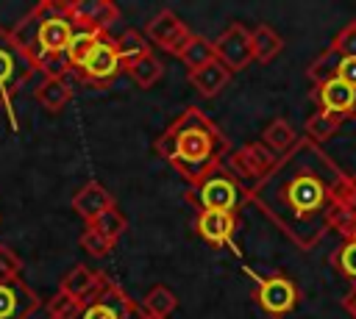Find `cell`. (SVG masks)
Instances as JSON below:
<instances>
[{
	"label": "cell",
	"instance_id": "obj_1",
	"mask_svg": "<svg viewBox=\"0 0 356 319\" xmlns=\"http://www.w3.org/2000/svg\"><path fill=\"white\" fill-rule=\"evenodd\" d=\"M248 200L300 250L317 247L331 230L342 239L356 236V175L339 169L303 136L248 191Z\"/></svg>",
	"mask_w": 356,
	"mask_h": 319
},
{
	"label": "cell",
	"instance_id": "obj_2",
	"mask_svg": "<svg viewBox=\"0 0 356 319\" xmlns=\"http://www.w3.org/2000/svg\"><path fill=\"white\" fill-rule=\"evenodd\" d=\"M153 147L189 186L206 178L211 169H217L231 153L228 139L197 105L184 108L159 133Z\"/></svg>",
	"mask_w": 356,
	"mask_h": 319
},
{
	"label": "cell",
	"instance_id": "obj_3",
	"mask_svg": "<svg viewBox=\"0 0 356 319\" xmlns=\"http://www.w3.org/2000/svg\"><path fill=\"white\" fill-rule=\"evenodd\" d=\"M75 33V22L70 14V3L61 0H42L36 3L14 28L11 36L36 64L47 55L67 53V44ZM36 69V67H33Z\"/></svg>",
	"mask_w": 356,
	"mask_h": 319
},
{
	"label": "cell",
	"instance_id": "obj_4",
	"mask_svg": "<svg viewBox=\"0 0 356 319\" xmlns=\"http://www.w3.org/2000/svg\"><path fill=\"white\" fill-rule=\"evenodd\" d=\"M31 75H33V61L17 44V39L11 36V31L0 28V111L8 114L11 128H17V119H14V94L28 83Z\"/></svg>",
	"mask_w": 356,
	"mask_h": 319
},
{
	"label": "cell",
	"instance_id": "obj_5",
	"mask_svg": "<svg viewBox=\"0 0 356 319\" xmlns=\"http://www.w3.org/2000/svg\"><path fill=\"white\" fill-rule=\"evenodd\" d=\"M245 189L234 180V175L220 164L217 169H211L206 178H200L197 183L189 186L186 200L197 208V211H228L236 214L239 202L245 200Z\"/></svg>",
	"mask_w": 356,
	"mask_h": 319
},
{
	"label": "cell",
	"instance_id": "obj_6",
	"mask_svg": "<svg viewBox=\"0 0 356 319\" xmlns=\"http://www.w3.org/2000/svg\"><path fill=\"white\" fill-rule=\"evenodd\" d=\"M64 319H145V311L117 283L103 277L97 291L83 302H78L75 311L67 313Z\"/></svg>",
	"mask_w": 356,
	"mask_h": 319
},
{
	"label": "cell",
	"instance_id": "obj_7",
	"mask_svg": "<svg viewBox=\"0 0 356 319\" xmlns=\"http://www.w3.org/2000/svg\"><path fill=\"white\" fill-rule=\"evenodd\" d=\"M275 161H278V155H275L273 150H267L261 141H253V144H245V147L228 153L225 161H222V166L234 175V180H236V183L245 189V194H248V191L275 166Z\"/></svg>",
	"mask_w": 356,
	"mask_h": 319
},
{
	"label": "cell",
	"instance_id": "obj_8",
	"mask_svg": "<svg viewBox=\"0 0 356 319\" xmlns=\"http://www.w3.org/2000/svg\"><path fill=\"white\" fill-rule=\"evenodd\" d=\"M253 300L259 302V308L267 316H286L295 305H298V286L295 280H289L286 275H267V277H256V288H253Z\"/></svg>",
	"mask_w": 356,
	"mask_h": 319
},
{
	"label": "cell",
	"instance_id": "obj_9",
	"mask_svg": "<svg viewBox=\"0 0 356 319\" xmlns=\"http://www.w3.org/2000/svg\"><path fill=\"white\" fill-rule=\"evenodd\" d=\"M214 58L234 75L239 69H245L253 61V47H250V31L242 22L228 25L214 42Z\"/></svg>",
	"mask_w": 356,
	"mask_h": 319
},
{
	"label": "cell",
	"instance_id": "obj_10",
	"mask_svg": "<svg viewBox=\"0 0 356 319\" xmlns=\"http://www.w3.org/2000/svg\"><path fill=\"white\" fill-rule=\"evenodd\" d=\"M75 72H81V78L89 80V83L114 80V78L122 72V61H120V55H117L114 39L100 36V39L95 42V47L86 53V58L75 67Z\"/></svg>",
	"mask_w": 356,
	"mask_h": 319
},
{
	"label": "cell",
	"instance_id": "obj_11",
	"mask_svg": "<svg viewBox=\"0 0 356 319\" xmlns=\"http://www.w3.org/2000/svg\"><path fill=\"white\" fill-rule=\"evenodd\" d=\"M309 80L314 86H320L323 80H331V78H339L345 80L348 86L356 89V53H337L334 47H325L306 69Z\"/></svg>",
	"mask_w": 356,
	"mask_h": 319
},
{
	"label": "cell",
	"instance_id": "obj_12",
	"mask_svg": "<svg viewBox=\"0 0 356 319\" xmlns=\"http://www.w3.org/2000/svg\"><path fill=\"white\" fill-rule=\"evenodd\" d=\"M189 28L184 25V19L175 14V11H170V8H161L159 14H153L150 17V22L145 25V39L150 42V44H156V47H161V50H167V53H178V47L189 39Z\"/></svg>",
	"mask_w": 356,
	"mask_h": 319
},
{
	"label": "cell",
	"instance_id": "obj_13",
	"mask_svg": "<svg viewBox=\"0 0 356 319\" xmlns=\"http://www.w3.org/2000/svg\"><path fill=\"white\" fill-rule=\"evenodd\" d=\"M312 97L320 105V111H328V114L339 117L342 122L356 117V89L339 78H331V80H323L320 86H314Z\"/></svg>",
	"mask_w": 356,
	"mask_h": 319
},
{
	"label": "cell",
	"instance_id": "obj_14",
	"mask_svg": "<svg viewBox=\"0 0 356 319\" xmlns=\"http://www.w3.org/2000/svg\"><path fill=\"white\" fill-rule=\"evenodd\" d=\"M39 311L36 291L19 280H0V319H31Z\"/></svg>",
	"mask_w": 356,
	"mask_h": 319
},
{
	"label": "cell",
	"instance_id": "obj_15",
	"mask_svg": "<svg viewBox=\"0 0 356 319\" xmlns=\"http://www.w3.org/2000/svg\"><path fill=\"white\" fill-rule=\"evenodd\" d=\"M70 14H72L75 28L106 33L117 22L120 8L111 0H75V3H70Z\"/></svg>",
	"mask_w": 356,
	"mask_h": 319
},
{
	"label": "cell",
	"instance_id": "obj_16",
	"mask_svg": "<svg viewBox=\"0 0 356 319\" xmlns=\"http://www.w3.org/2000/svg\"><path fill=\"white\" fill-rule=\"evenodd\" d=\"M195 230L211 247H234L236 214H228V211H197Z\"/></svg>",
	"mask_w": 356,
	"mask_h": 319
},
{
	"label": "cell",
	"instance_id": "obj_17",
	"mask_svg": "<svg viewBox=\"0 0 356 319\" xmlns=\"http://www.w3.org/2000/svg\"><path fill=\"white\" fill-rule=\"evenodd\" d=\"M72 208H75V211L86 219V225H89V222H95L103 211L114 208V197H111V191H108L103 183L89 180V183H83V186L75 191V197H72Z\"/></svg>",
	"mask_w": 356,
	"mask_h": 319
},
{
	"label": "cell",
	"instance_id": "obj_18",
	"mask_svg": "<svg viewBox=\"0 0 356 319\" xmlns=\"http://www.w3.org/2000/svg\"><path fill=\"white\" fill-rule=\"evenodd\" d=\"M103 277H106L103 272H97V269H92V266H83V264H75V266L61 277L58 291H64V294L72 297L75 302H83L86 297H92V294L97 291V286H100Z\"/></svg>",
	"mask_w": 356,
	"mask_h": 319
},
{
	"label": "cell",
	"instance_id": "obj_19",
	"mask_svg": "<svg viewBox=\"0 0 356 319\" xmlns=\"http://www.w3.org/2000/svg\"><path fill=\"white\" fill-rule=\"evenodd\" d=\"M228 80H231V72H228L217 58L209 61L206 67L189 72V83L197 89L200 97H214V94H220V92L228 86Z\"/></svg>",
	"mask_w": 356,
	"mask_h": 319
},
{
	"label": "cell",
	"instance_id": "obj_20",
	"mask_svg": "<svg viewBox=\"0 0 356 319\" xmlns=\"http://www.w3.org/2000/svg\"><path fill=\"white\" fill-rule=\"evenodd\" d=\"M72 100V89L64 78H42L39 86H36V103L50 111V114H58L61 108H67V103Z\"/></svg>",
	"mask_w": 356,
	"mask_h": 319
},
{
	"label": "cell",
	"instance_id": "obj_21",
	"mask_svg": "<svg viewBox=\"0 0 356 319\" xmlns=\"http://www.w3.org/2000/svg\"><path fill=\"white\" fill-rule=\"evenodd\" d=\"M178 61L189 69V72H195V69H200V67H206L209 61H214V44L206 39V36H197V33H189V39L178 47Z\"/></svg>",
	"mask_w": 356,
	"mask_h": 319
},
{
	"label": "cell",
	"instance_id": "obj_22",
	"mask_svg": "<svg viewBox=\"0 0 356 319\" xmlns=\"http://www.w3.org/2000/svg\"><path fill=\"white\" fill-rule=\"evenodd\" d=\"M261 144L267 147V150H273L278 158L284 155V153H289L295 144H298V133H295V128L286 122V119H273L267 128H264V133H261Z\"/></svg>",
	"mask_w": 356,
	"mask_h": 319
},
{
	"label": "cell",
	"instance_id": "obj_23",
	"mask_svg": "<svg viewBox=\"0 0 356 319\" xmlns=\"http://www.w3.org/2000/svg\"><path fill=\"white\" fill-rule=\"evenodd\" d=\"M250 47H253V61L267 64L284 50V39L270 25H256L250 31Z\"/></svg>",
	"mask_w": 356,
	"mask_h": 319
},
{
	"label": "cell",
	"instance_id": "obj_24",
	"mask_svg": "<svg viewBox=\"0 0 356 319\" xmlns=\"http://www.w3.org/2000/svg\"><path fill=\"white\" fill-rule=\"evenodd\" d=\"M125 72H128V78L134 80V86L150 89V86H156V83L161 80L164 67H161V61H159L153 53H147V55H142V58L125 64Z\"/></svg>",
	"mask_w": 356,
	"mask_h": 319
},
{
	"label": "cell",
	"instance_id": "obj_25",
	"mask_svg": "<svg viewBox=\"0 0 356 319\" xmlns=\"http://www.w3.org/2000/svg\"><path fill=\"white\" fill-rule=\"evenodd\" d=\"M139 305H142V311L150 313V316H164V319H170V313L178 308V297H175V291H172L170 286L156 283V286L147 288V294L142 297Z\"/></svg>",
	"mask_w": 356,
	"mask_h": 319
},
{
	"label": "cell",
	"instance_id": "obj_26",
	"mask_svg": "<svg viewBox=\"0 0 356 319\" xmlns=\"http://www.w3.org/2000/svg\"><path fill=\"white\" fill-rule=\"evenodd\" d=\"M114 47H117V55H120L122 67L150 53V42H147V39H145L139 31H134V28L122 31V33L114 39Z\"/></svg>",
	"mask_w": 356,
	"mask_h": 319
},
{
	"label": "cell",
	"instance_id": "obj_27",
	"mask_svg": "<svg viewBox=\"0 0 356 319\" xmlns=\"http://www.w3.org/2000/svg\"><path fill=\"white\" fill-rule=\"evenodd\" d=\"M339 125H342V119L339 117H334V114H328V111H314L309 119H306V125H303V139H309V141H314V144H320V141H328L337 130H339Z\"/></svg>",
	"mask_w": 356,
	"mask_h": 319
},
{
	"label": "cell",
	"instance_id": "obj_28",
	"mask_svg": "<svg viewBox=\"0 0 356 319\" xmlns=\"http://www.w3.org/2000/svg\"><path fill=\"white\" fill-rule=\"evenodd\" d=\"M328 261H331V266H334L342 277L356 280V236L342 239V241L337 244V250L331 252Z\"/></svg>",
	"mask_w": 356,
	"mask_h": 319
},
{
	"label": "cell",
	"instance_id": "obj_29",
	"mask_svg": "<svg viewBox=\"0 0 356 319\" xmlns=\"http://www.w3.org/2000/svg\"><path fill=\"white\" fill-rule=\"evenodd\" d=\"M100 36H106V33L75 28V33H72V39H70V44H67V61H70V67H72V69L86 58V53L95 47V42H97Z\"/></svg>",
	"mask_w": 356,
	"mask_h": 319
},
{
	"label": "cell",
	"instance_id": "obj_30",
	"mask_svg": "<svg viewBox=\"0 0 356 319\" xmlns=\"http://www.w3.org/2000/svg\"><path fill=\"white\" fill-rule=\"evenodd\" d=\"M97 233H103L108 241H117L122 233H125V227H128V222H125V216L117 211V205L114 208H108V211H103L95 222H89Z\"/></svg>",
	"mask_w": 356,
	"mask_h": 319
},
{
	"label": "cell",
	"instance_id": "obj_31",
	"mask_svg": "<svg viewBox=\"0 0 356 319\" xmlns=\"http://www.w3.org/2000/svg\"><path fill=\"white\" fill-rule=\"evenodd\" d=\"M81 247H83L92 258H103V255H108V252H111L114 241H108L103 233H97L92 225H86V227H83V233H81Z\"/></svg>",
	"mask_w": 356,
	"mask_h": 319
},
{
	"label": "cell",
	"instance_id": "obj_32",
	"mask_svg": "<svg viewBox=\"0 0 356 319\" xmlns=\"http://www.w3.org/2000/svg\"><path fill=\"white\" fill-rule=\"evenodd\" d=\"M19 277H22V258L8 244H0V280H19Z\"/></svg>",
	"mask_w": 356,
	"mask_h": 319
},
{
	"label": "cell",
	"instance_id": "obj_33",
	"mask_svg": "<svg viewBox=\"0 0 356 319\" xmlns=\"http://www.w3.org/2000/svg\"><path fill=\"white\" fill-rule=\"evenodd\" d=\"M75 305H78V302H75L72 297H67L64 291H56L53 300L44 305V313H47V319H64L67 313L75 311Z\"/></svg>",
	"mask_w": 356,
	"mask_h": 319
},
{
	"label": "cell",
	"instance_id": "obj_34",
	"mask_svg": "<svg viewBox=\"0 0 356 319\" xmlns=\"http://www.w3.org/2000/svg\"><path fill=\"white\" fill-rule=\"evenodd\" d=\"M342 308H345V311H348V313L356 319V286H353V288H350V291L342 297Z\"/></svg>",
	"mask_w": 356,
	"mask_h": 319
},
{
	"label": "cell",
	"instance_id": "obj_35",
	"mask_svg": "<svg viewBox=\"0 0 356 319\" xmlns=\"http://www.w3.org/2000/svg\"><path fill=\"white\" fill-rule=\"evenodd\" d=\"M145 319H164V316H150V313H145Z\"/></svg>",
	"mask_w": 356,
	"mask_h": 319
}]
</instances>
